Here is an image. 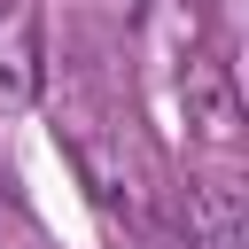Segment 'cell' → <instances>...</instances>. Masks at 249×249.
I'll return each instance as SVG.
<instances>
[{"label":"cell","mask_w":249,"mask_h":249,"mask_svg":"<svg viewBox=\"0 0 249 249\" xmlns=\"http://www.w3.org/2000/svg\"><path fill=\"white\" fill-rule=\"evenodd\" d=\"M39 93V0H0V101L23 109Z\"/></svg>","instance_id":"1"}]
</instances>
